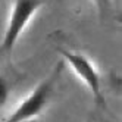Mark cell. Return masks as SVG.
<instances>
[{
	"instance_id": "cell-4",
	"label": "cell",
	"mask_w": 122,
	"mask_h": 122,
	"mask_svg": "<svg viewBox=\"0 0 122 122\" xmlns=\"http://www.w3.org/2000/svg\"><path fill=\"white\" fill-rule=\"evenodd\" d=\"M10 93H12L10 81L7 80L5 75L0 74V110L5 109V107H6V104L9 103Z\"/></svg>"
},
{
	"instance_id": "cell-1",
	"label": "cell",
	"mask_w": 122,
	"mask_h": 122,
	"mask_svg": "<svg viewBox=\"0 0 122 122\" xmlns=\"http://www.w3.org/2000/svg\"><path fill=\"white\" fill-rule=\"evenodd\" d=\"M60 75H62V63L59 62L53 68V71L18 103V106L5 119V122H30L40 118L53 99Z\"/></svg>"
},
{
	"instance_id": "cell-3",
	"label": "cell",
	"mask_w": 122,
	"mask_h": 122,
	"mask_svg": "<svg viewBox=\"0 0 122 122\" xmlns=\"http://www.w3.org/2000/svg\"><path fill=\"white\" fill-rule=\"evenodd\" d=\"M59 55L62 56V60L72 69V72L78 76L93 96L94 103L100 107H106V99L103 94L102 87V76L99 72V68L85 53L78 50H69V49H60Z\"/></svg>"
},
{
	"instance_id": "cell-5",
	"label": "cell",
	"mask_w": 122,
	"mask_h": 122,
	"mask_svg": "<svg viewBox=\"0 0 122 122\" xmlns=\"http://www.w3.org/2000/svg\"><path fill=\"white\" fill-rule=\"evenodd\" d=\"M91 3L100 13H106L112 7V0H91Z\"/></svg>"
},
{
	"instance_id": "cell-2",
	"label": "cell",
	"mask_w": 122,
	"mask_h": 122,
	"mask_svg": "<svg viewBox=\"0 0 122 122\" xmlns=\"http://www.w3.org/2000/svg\"><path fill=\"white\" fill-rule=\"evenodd\" d=\"M43 7V0H13L7 15L3 37L0 41V55H10L22 34Z\"/></svg>"
}]
</instances>
